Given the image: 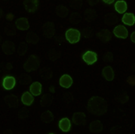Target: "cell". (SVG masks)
I'll return each instance as SVG.
<instances>
[{"label":"cell","instance_id":"obj_1","mask_svg":"<svg viewBox=\"0 0 135 134\" xmlns=\"http://www.w3.org/2000/svg\"><path fill=\"white\" fill-rule=\"evenodd\" d=\"M88 111L94 115H103L107 111V103L102 97L94 96L88 102Z\"/></svg>","mask_w":135,"mask_h":134},{"label":"cell","instance_id":"obj_2","mask_svg":"<svg viewBox=\"0 0 135 134\" xmlns=\"http://www.w3.org/2000/svg\"><path fill=\"white\" fill-rule=\"evenodd\" d=\"M40 59L38 58V56L36 55H31L27 59L25 60V62L23 63V68L27 72H32V71L37 70L40 66Z\"/></svg>","mask_w":135,"mask_h":134},{"label":"cell","instance_id":"obj_3","mask_svg":"<svg viewBox=\"0 0 135 134\" xmlns=\"http://www.w3.org/2000/svg\"><path fill=\"white\" fill-rule=\"evenodd\" d=\"M42 33L44 35V37L46 38H52L56 33L55 30V25L52 22H47L42 27Z\"/></svg>","mask_w":135,"mask_h":134},{"label":"cell","instance_id":"obj_4","mask_svg":"<svg viewBox=\"0 0 135 134\" xmlns=\"http://www.w3.org/2000/svg\"><path fill=\"white\" fill-rule=\"evenodd\" d=\"M66 39L70 43H76L79 42L80 40V33L79 31H78L77 29H69L66 32Z\"/></svg>","mask_w":135,"mask_h":134},{"label":"cell","instance_id":"obj_5","mask_svg":"<svg viewBox=\"0 0 135 134\" xmlns=\"http://www.w3.org/2000/svg\"><path fill=\"white\" fill-rule=\"evenodd\" d=\"M23 6L27 12L34 13L38 10L39 8V0H25L23 1Z\"/></svg>","mask_w":135,"mask_h":134},{"label":"cell","instance_id":"obj_6","mask_svg":"<svg viewBox=\"0 0 135 134\" xmlns=\"http://www.w3.org/2000/svg\"><path fill=\"white\" fill-rule=\"evenodd\" d=\"M114 34L118 38L126 39L128 37V30L123 25H117L114 29Z\"/></svg>","mask_w":135,"mask_h":134},{"label":"cell","instance_id":"obj_7","mask_svg":"<svg viewBox=\"0 0 135 134\" xmlns=\"http://www.w3.org/2000/svg\"><path fill=\"white\" fill-rule=\"evenodd\" d=\"M2 51L6 55H12L13 53L16 51V46L12 42L10 41H6L5 42L2 44Z\"/></svg>","mask_w":135,"mask_h":134},{"label":"cell","instance_id":"obj_8","mask_svg":"<svg viewBox=\"0 0 135 134\" xmlns=\"http://www.w3.org/2000/svg\"><path fill=\"white\" fill-rule=\"evenodd\" d=\"M83 59L86 64L92 65L95 63L97 60V55L94 51H86L83 55Z\"/></svg>","mask_w":135,"mask_h":134},{"label":"cell","instance_id":"obj_9","mask_svg":"<svg viewBox=\"0 0 135 134\" xmlns=\"http://www.w3.org/2000/svg\"><path fill=\"white\" fill-rule=\"evenodd\" d=\"M16 26L17 29L21 30V31H26V30L29 29V22H28V19L25 18V17H21V18H18L16 21Z\"/></svg>","mask_w":135,"mask_h":134},{"label":"cell","instance_id":"obj_10","mask_svg":"<svg viewBox=\"0 0 135 134\" xmlns=\"http://www.w3.org/2000/svg\"><path fill=\"white\" fill-rule=\"evenodd\" d=\"M72 121L76 125H83L86 123V115L84 113H75L72 116Z\"/></svg>","mask_w":135,"mask_h":134},{"label":"cell","instance_id":"obj_11","mask_svg":"<svg viewBox=\"0 0 135 134\" xmlns=\"http://www.w3.org/2000/svg\"><path fill=\"white\" fill-rule=\"evenodd\" d=\"M103 124L100 121H94L89 125V131L91 133H100L103 131Z\"/></svg>","mask_w":135,"mask_h":134},{"label":"cell","instance_id":"obj_12","mask_svg":"<svg viewBox=\"0 0 135 134\" xmlns=\"http://www.w3.org/2000/svg\"><path fill=\"white\" fill-rule=\"evenodd\" d=\"M102 75L107 81H112L114 78V72L111 66H106L103 68Z\"/></svg>","mask_w":135,"mask_h":134},{"label":"cell","instance_id":"obj_13","mask_svg":"<svg viewBox=\"0 0 135 134\" xmlns=\"http://www.w3.org/2000/svg\"><path fill=\"white\" fill-rule=\"evenodd\" d=\"M97 38L103 42H108L112 39V34H111V32L109 30L104 29L97 33Z\"/></svg>","mask_w":135,"mask_h":134},{"label":"cell","instance_id":"obj_14","mask_svg":"<svg viewBox=\"0 0 135 134\" xmlns=\"http://www.w3.org/2000/svg\"><path fill=\"white\" fill-rule=\"evenodd\" d=\"M15 86H16V78L14 77L8 76V77H6L4 78L3 86L6 90H11L12 88L15 87Z\"/></svg>","mask_w":135,"mask_h":134},{"label":"cell","instance_id":"obj_15","mask_svg":"<svg viewBox=\"0 0 135 134\" xmlns=\"http://www.w3.org/2000/svg\"><path fill=\"white\" fill-rule=\"evenodd\" d=\"M73 84L72 77L69 75H63L60 79V85L64 88H69Z\"/></svg>","mask_w":135,"mask_h":134},{"label":"cell","instance_id":"obj_16","mask_svg":"<svg viewBox=\"0 0 135 134\" xmlns=\"http://www.w3.org/2000/svg\"><path fill=\"white\" fill-rule=\"evenodd\" d=\"M5 102L9 107H16L18 105V98L15 95H7L5 96Z\"/></svg>","mask_w":135,"mask_h":134},{"label":"cell","instance_id":"obj_17","mask_svg":"<svg viewBox=\"0 0 135 134\" xmlns=\"http://www.w3.org/2000/svg\"><path fill=\"white\" fill-rule=\"evenodd\" d=\"M42 84L40 82H34L30 86V92L32 96H37L42 94Z\"/></svg>","mask_w":135,"mask_h":134},{"label":"cell","instance_id":"obj_18","mask_svg":"<svg viewBox=\"0 0 135 134\" xmlns=\"http://www.w3.org/2000/svg\"><path fill=\"white\" fill-rule=\"evenodd\" d=\"M84 18L88 22H92L97 18V12L94 8H88L85 10L84 13Z\"/></svg>","mask_w":135,"mask_h":134},{"label":"cell","instance_id":"obj_19","mask_svg":"<svg viewBox=\"0 0 135 134\" xmlns=\"http://www.w3.org/2000/svg\"><path fill=\"white\" fill-rule=\"evenodd\" d=\"M59 127L64 132H68L69 130L71 129V122L69 121V119L68 118H63L59 122Z\"/></svg>","mask_w":135,"mask_h":134},{"label":"cell","instance_id":"obj_20","mask_svg":"<svg viewBox=\"0 0 135 134\" xmlns=\"http://www.w3.org/2000/svg\"><path fill=\"white\" fill-rule=\"evenodd\" d=\"M122 21L124 24H127V25H133L135 23V16L132 13H126L124 14V16H123L122 18Z\"/></svg>","mask_w":135,"mask_h":134},{"label":"cell","instance_id":"obj_21","mask_svg":"<svg viewBox=\"0 0 135 134\" xmlns=\"http://www.w3.org/2000/svg\"><path fill=\"white\" fill-rule=\"evenodd\" d=\"M55 12H56V14H57L58 16L61 17V18H65V17H67L69 16V9H68L65 6H62V5L56 6Z\"/></svg>","mask_w":135,"mask_h":134},{"label":"cell","instance_id":"obj_22","mask_svg":"<svg viewBox=\"0 0 135 134\" xmlns=\"http://www.w3.org/2000/svg\"><path fill=\"white\" fill-rule=\"evenodd\" d=\"M114 8L117 13H119V14H123V13H125L126 10H127V3H126L125 1H123V0L117 1L114 5Z\"/></svg>","mask_w":135,"mask_h":134},{"label":"cell","instance_id":"obj_23","mask_svg":"<svg viewBox=\"0 0 135 134\" xmlns=\"http://www.w3.org/2000/svg\"><path fill=\"white\" fill-rule=\"evenodd\" d=\"M33 96L29 92H25L22 96V102H23V105H27V106H30L33 103Z\"/></svg>","mask_w":135,"mask_h":134},{"label":"cell","instance_id":"obj_24","mask_svg":"<svg viewBox=\"0 0 135 134\" xmlns=\"http://www.w3.org/2000/svg\"><path fill=\"white\" fill-rule=\"evenodd\" d=\"M53 119H54L53 114L50 111L43 112L42 113V115H41V120H42V122H44V123H50V122H51L52 121H53Z\"/></svg>","mask_w":135,"mask_h":134},{"label":"cell","instance_id":"obj_25","mask_svg":"<svg viewBox=\"0 0 135 134\" xmlns=\"http://www.w3.org/2000/svg\"><path fill=\"white\" fill-rule=\"evenodd\" d=\"M25 40H26V42H27V43H30V44H36V43H38L39 42V36L37 35L36 33H34V32H28L27 35H26Z\"/></svg>","mask_w":135,"mask_h":134},{"label":"cell","instance_id":"obj_26","mask_svg":"<svg viewBox=\"0 0 135 134\" xmlns=\"http://www.w3.org/2000/svg\"><path fill=\"white\" fill-rule=\"evenodd\" d=\"M105 23L107 25H109V26H113V25H114L115 23L118 22V18H117V16H115L114 14H106L105 16Z\"/></svg>","mask_w":135,"mask_h":134},{"label":"cell","instance_id":"obj_27","mask_svg":"<svg viewBox=\"0 0 135 134\" xmlns=\"http://www.w3.org/2000/svg\"><path fill=\"white\" fill-rule=\"evenodd\" d=\"M52 99L53 98H52V96L51 95H43L42 99H41V101H40L41 105L43 107L48 106V105H51L52 103Z\"/></svg>","mask_w":135,"mask_h":134},{"label":"cell","instance_id":"obj_28","mask_svg":"<svg viewBox=\"0 0 135 134\" xmlns=\"http://www.w3.org/2000/svg\"><path fill=\"white\" fill-rule=\"evenodd\" d=\"M60 52L58 51L56 49H51L49 51V53H48V58L51 60H52V61H55L56 59H60Z\"/></svg>","mask_w":135,"mask_h":134},{"label":"cell","instance_id":"obj_29","mask_svg":"<svg viewBox=\"0 0 135 134\" xmlns=\"http://www.w3.org/2000/svg\"><path fill=\"white\" fill-rule=\"evenodd\" d=\"M41 76L42 77H43L44 79H51L52 77V71L51 68H43L41 70Z\"/></svg>","mask_w":135,"mask_h":134},{"label":"cell","instance_id":"obj_30","mask_svg":"<svg viewBox=\"0 0 135 134\" xmlns=\"http://www.w3.org/2000/svg\"><path fill=\"white\" fill-rule=\"evenodd\" d=\"M19 81L22 85H28L32 82V77L27 74H22L19 77Z\"/></svg>","mask_w":135,"mask_h":134},{"label":"cell","instance_id":"obj_31","mask_svg":"<svg viewBox=\"0 0 135 134\" xmlns=\"http://www.w3.org/2000/svg\"><path fill=\"white\" fill-rule=\"evenodd\" d=\"M27 51H28V47H27L26 42H21L18 48V54L20 56H23V55H25Z\"/></svg>","mask_w":135,"mask_h":134},{"label":"cell","instance_id":"obj_32","mask_svg":"<svg viewBox=\"0 0 135 134\" xmlns=\"http://www.w3.org/2000/svg\"><path fill=\"white\" fill-rule=\"evenodd\" d=\"M116 101L119 103H125L129 101V96H128L127 94H125L124 93V94H122V95H120V96H117Z\"/></svg>","mask_w":135,"mask_h":134},{"label":"cell","instance_id":"obj_33","mask_svg":"<svg viewBox=\"0 0 135 134\" xmlns=\"http://www.w3.org/2000/svg\"><path fill=\"white\" fill-rule=\"evenodd\" d=\"M6 32L7 35L14 36L16 34V28L13 26V25H7V26L6 27Z\"/></svg>","mask_w":135,"mask_h":134},{"label":"cell","instance_id":"obj_34","mask_svg":"<svg viewBox=\"0 0 135 134\" xmlns=\"http://www.w3.org/2000/svg\"><path fill=\"white\" fill-rule=\"evenodd\" d=\"M79 20H80V16L78 13H73L70 16V18H69V22L72 23H78Z\"/></svg>","mask_w":135,"mask_h":134},{"label":"cell","instance_id":"obj_35","mask_svg":"<svg viewBox=\"0 0 135 134\" xmlns=\"http://www.w3.org/2000/svg\"><path fill=\"white\" fill-rule=\"evenodd\" d=\"M103 59H104V60L105 62H112L113 60H114V54H113L112 52H109V51H108V52L104 53Z\"/></svg>","mask_w":135,"mask_h":134},{"label":"cell","instance_id":"obj_36","mask_svg":"<svg viewBox=\"0 0 135 134\" xmlns=\"http://www.w3.org/2000/svg\"><path fill=\"white\" fill-rule=\"evenodd\" d=\"M71 6L75 9H79L82 6V0H71Z\"/></svg>","mask_w":135,"mask_h":134},{"label":"cell","instance_id":"obj_37","mask_svg":"<svg viewBox=\"0 0 135 134\" xmlns=\"http://www.w3.org/2000/svg\"><path fill=\"white\" fill-rule=\"evenodd\" d=\"M19 118L21 120H25L28 117V111L26 109H22L20 112H19V114H18Z\"/></svg>","mask_w":135,"mask_h":134},{"label":"cell","instance_id":"obj_38","mask_svg":"<svg viewBox=\"0 0 135 134\" xmlns=\"http://www.w3.org/2000/svg\"><path fill=\"white\" fill-rule=\"evenodd\" d=\"M83 32H84L85 37H86V38H89L92 36V31H90V30H88V29H85Z\"/></svg>","mask_w":135,"mask_h":134},{"label":"cell","instance_id":"obj_39","mask_svg":"<svg viewBox=\"0 0 135 134\" xmlns=\"http://www.w3.org/2000/svg\"><path fill=\"white\" fill-rule=\"evenodd\" d=\"M128 83L130 84V85L132 86H134L135 85V77H130L129 78H128Z\"/></svg>","mask_w":135,"mask_h":134},{"label":"cell","instance_id":"obj_40","mask_svg":"<svg viewBox=\"0 0 135 134\" xmlns=\"http://www.w3.org/2000/svg\"><path fill=\"white\" fill-rule=\"evenodd\" d=\"M86 1H88V3L90 6H95V5H97V4H98L99 0H86Z\"/></svg>","mask_w":135,"mask_h":134},{"label":"cell","instance_id":"obj_41","mask_svg":"<svg viewBox=\"0 0 135 134\" xmlns=\"http://www.w3.org/2000/svg\"><path fill=\"white\" fill-rule=\"evenodd\" d=\"M131 40H132V42L135 43V32H133L132 33V35H131Z\"/></svg>","mask_w":135,"mask_h":134},{"label":"cell","instance_id":"obj_42","mask_svg":"<svg viewBox=\"0 0 135 134\" xmlns=\"http://www.w3.org/2000/svg\"><path fill=\"white\" fill-rule=\"evenodd\" d=\"M103 1L106 4H112V3H114V0H103Z\"/></svg>","mask_w":135,"mask_h":134},{"label":"cell","instance_id":"obj_43","mask_svg":"<svg viewBox=\"0 0 135 134\" xmlns=\"http://www.w3.org/2000/svg\"><path fill=\"white\" fill-rule=\"evenodd\" d=\"M49 91H50V92H51V93H54V91H55V89H54L53 86H51V87H50V88H49Z\"/></svg>","mask_w":135,"mask_h":134},{"label":"cell","instance_id":"obj_44","mask_svg":"<svg viewBox=\"0 0 135 134\" xmlns=\"http://www.w3.org/2000/svg\"><path fill=\"white\" fill-rule=\"evenodd\" d=\"M3 16H4V12H3V10L2 9H0V19L3 17Z\"/></svg>","mask_w":135,"mask_h":134},{"label":"cell","instance_id":"obj_45","mask_svg":"<svg viewBox=\"0 0 135 134\" xmlns=\"http://www.w3.org/2000/svg\"><path fill=\"white\" fill-rule=\"evenodd\" d=\"M132 68V71H133V72L135 73V64H134V65H132V68Z\"/></svg>","mask_w":135,"mask_h":134},{"label":"cell","instance_id":"obj_46","mask_svg":"<svg viewBox=\"0 0 135 134\" xmlns=\"http://www.w3.org/2000/svg\"><path fill=\"white\" fill-rule=\"evenodd\" d=\"M0 42H1V36H0Z\"/></svg>","mask_w":135,"mask_h":134},{"label":"cell","instance_id":"obj_47","mask_svg":"<svg viewBox=\"0 0 135 134\" xmlns=\"http://www.w3.org/2000/svg\"><path fill=\"white\" fill-rule=\"evenodd\" d=\"M46 1H50V0H46Z\"/></svg>","mask_w":135,"mask_h":134}]
</instances>
